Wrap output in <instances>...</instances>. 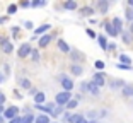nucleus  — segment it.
Masks as SVG:
<instances>
[{
    "mask_svg": "<svg viewBox=\"0 0 133 123\" xmlns=\"http://www.w3.org/2000/svg\"><path fill=\"white\" fill-rule=\"evenodd\" d=\"M51 123H58V121H51Z\"/></svg>",
    "mask_w": 133,
    "mask_h": 123,
    "instance_id": "nucleus-52",
    "label": "nucleus"
},
{
    "mask_svg": "<svg viewBox=\"0 0 133 123\" xmlns=\"http://www.w3.org/2000/svg\"><path fill=\"white\" fill-rule=\"evenodd\" d=\"M118 68H121V70H130V68H131V65H123V63H119V65H118Z\"/></svg>",
    "mask_w": 133,
    "mask_h": 123,
    "instance_id": "nucleus-37",
    "label": "nucleus"
},
{
    "mask_svg": "<svg viewBox=\"0 0 133 123\" xmlns=\"http://www.w3.org/2000/svg\"><path fill=\"white\" fill-rule=\"evenodd\" d=\"M97 41H99V46H101L102 50H106V48H108V38H106V36H99Z\"/></svg>",
    "mask_w": 133,
    "mask_h": 123,
    "instance_id": "nucleus-20",
    "label": "nucleus"
},
{
    "mask_svg": "<svg viewBox=\"0 0 133 123\" xmlns=\"http://www.w3.org/2000/svg\"><path fill=\"white\" fill-rule=\"evenodd\" d=\"M36 92H38V91H36V89H34V87H31V89H29V94H32V96H34V94H36Z\"/></svg>",
    "mask_w": 133,
    "mask_h": 123,
    "instance_id": "nucleus-46",
    "label": "nucleus"
},
{
    "mask_svg": "<svg viewBox=\"0 0 133 123\" xmlns=\"http://www.w3.org/2000/svg\"><path fill=\"white\" fill-rule=\"evenodd\" d=\"M50 28H51L50 24H41V26H39L38 29H34V36H38V34H43V33H46Z\"/></svg>",
    "mask_w": 133,
    "mask_h": 123,
    "instance_id": "nucleus-10",
    "label": "nucleus"
},
{
    "mask_svg": "<svg viewBox=\"0 0 133 123\" xmlns=\"http://www.w3.org/2000/svg\"><path fill=\"white\" fill-rule=\"evenodd\" d=\"M0 92H2V91H0Z\"/></svg>",
    "mask_w": 133,
    "mask_h": 123,
    "instance_id": "nucleus-53",
    "label": "nucleus"
},
{
    "mask_svg": "<svg viewBox=\"0 0 133 123\" xmlns=\"http://www.w3.org/2000/svg\"><path fill=\"white\" fill-rule=\"evenodd\" d=\"M43 5H46L44 0H34V2H31V7H43Z\"/></svg>",
    "mask_w": 133,
    "mask_h": 123,
    "instance_id": "nucleus-23",
    "label": "nucleus"
},
{
    "mask_svg": "<svg viewBox=\"0 0 133 123\" xmlns=\"http://www.w3.org/2000/svg\"><path fill=\"white\" fill-rule=\"evenodd\" d=\"M63 111V108L62 106H58V108H55V109H53V111H51V116H58L60 113Z\"/></svg>",
    "mask_w": 133,
    "mask_h": 123,
    "instance_id": "nucleus-29",
    "label": "nucleus"
},
{
    "mask_svg": "<svg viewBox=\"0 0 133 123\" xmlns=\"http://www.w3.org/2000/svg\"><path fill=\"white\" fill-rule=\"evenodd\" d=\"M92 82H94L96 86H97V87H99V86H104V84H106V77L102 75L101 72H97V74H96V75L92 77Z\"/></svg>",
    "mask_w": 133,
    "mask_h": 123,
    "instance_id": "nucleus-5",
    "label": "nucleus"
},
{
    "mask_svg": "<svg viewBox=\"0 0 133 123\" xmlns=\"http://www.w3.org/2000/svg\"><path fill=\"white\" fill-rule=\"evenodd\" d=\"M7 41H9V38H7V36H0V48L4 46V44L7 43Z\"/></svg>",
    "mask_w": 133,
    "mask_h": 123,
    "instance_id": "nucleus-34",
    "label": "nucleus"
},
{
    "mask_svg": "<svg viewBox=\"0 0 133 123\" xmlns=\"http://www.w3.org/2000/svg\"><path fill=\"white\" fill-rule=\"evenodd\" d=\"M126 19L133 22V10H126Z\"/></svg>",
    "mask_w": 133,
    "mask_h": 123,
    "instance_id": "nucleus-35",
    "label": "nucleus"
},
{
    "mask_svg": "<svg viewBox=\"0 0 133 123\" xmlns=\"http://www.w3.org/2000/svg\"><path fill=\"white\" fill-rule=\"evenodd\" d=\"M21 123H34V115H32V113H28V115L21 116Z\"/></svg>",
    "mask_w": 133,
    "mask_h": 123,
    "instance_id": "nucleus-12",
    "label": "nucleus"
},
{
    "mask_svg": "<svg viewBox=\"0 0 133 123\" xmlns=\"http://www.w3.org/2000/svg\"><path fill=\"white\" fill-rule=\"evenodd\" d=\"M87 34H89L90 38H96V33L92 31V29H87Z\"/></svg>",
    "mask_w": 133,
    "mask_h": 123,
    "instance_id": "nucleus-45",
    "label": "nucleus"
},
{
    "mask_svg": "<svg viewBox=\"0 0 133 123\" xmlns=\"http://www.w3.org/2000/svg\"><path fill=\"white\" fill-rule=\"evenodd\" d=\"M119 60H121L123 65H131V60H130L128 55H121V56H119Z\"/></svg>",
    "mask_w": 133,
    "mask_h": 123,
    "instance_id": "nucleus-21",
    "label": "nucleus"
},
{
    "mask_svg": "<svg viewBox=\"0 0 133 123\" xmlns=\"http://www.w3.org/2000/svg\"><path fill=\"white\" fill-rule=\"evenodd\" d=\"M90 14H92V9L90 7H84L82 9V16H90Z\"/></svg>",
    "mask_w": 133,
    "mask_h": 123,
    "instance_id": "nucleus-31",
    "label": "nucleus"
},
{
    "mask_svg": "<svg viewBox=\"0 0 133 123\" xmlns=\"http://www.w3.org/2000/svg\"><path fill=\"white\" fill-rule=\"evenodd\" d=\"M44 101H46V96H44V92H36L34 94V104H43Z\"/></svg>",
    "mask_w": 133,
    "mask_h": 123,
    "instance_id": "nucleus-8",
    "label": "nucleus"
},
{
    "mask_svg": "<svg viewBox=\"0 0 133 123\" xmlns=\"http://www.w3.org/2000/svg\"><path fill=\"white\" fill-rule=\"evenodd\" d=\"M119 86H123V80H114V84L111 86L113 89H116V87H119Z\"/></svg>",
    "mask_w": 133,
    "mask_h": 123,
    "instance_id": "nucleus-36",
    "label": "nucleus"
},
{
    "mask_svg": "<svg viewBox=\"0 0 133 123\" xmlns=\"http://www.w3.org/2000/svg\"><path fill=\"white\" fill-rule=\"evenodd\" d=\"M77 99H70L68 101V103H66V108H68V109H74V108H77Z\"/></svg>",
    "mask_w": 133,
    "mask_h": 123,
    "instance_id": "nucleus-27",
    "label": "nucleus"
},
{
    "mask_svg": "<svg viewBox=\"0 0 133 123\" xmlns=\"http://www.w3.org/2000/svg\"><path fill=\"white\" fill-rule=\"evenodd\" d=\"M10 33H12V36H14V38H17V36H19V26H14V28L10 29Z\"/></svg>",
    "mask_w": 133,
    "mask_h": 123,
    "instance_id": "nucleus-30",
    "label": "nucleus"
},
{
    "mask_svg": "<svg viewBox=\"0 0 133 123\" xmlns=\"http://www.w3.org/2000/svg\"><path fill=\"white\" fill-rule=\"evenodd\" d=\"M78 123H89V121H87V120H84V118H82V120H80V121H78Z\"/></svg>",
    "mask_w": 133,
    "mask_h": 123,
    "instance_id": "nucleus-48",
    "label": "nucleus"
},
{
    "mask_svg": "<svg viewBox=\"0 0 133 123\" xmlns=\"http://www.w3.org/2000/svg\"><path fill=\"white\" fill-rule=\"evenodd\" d=\"M2 74H4L5 77L10 75V65H9V63H4V70H2Z\"/></svg>",
    "mask_w": 133,
    "mask_h": 123,
    "instance_id": "nucleus-26",
    "label": "nucleus"
},
{
    "mask_svg": "<svg viewBox=\"0 0 133 123\" xmlns=\"http://www.w3.org/2000/svg\"><path fill=\"white\" fill-rule=\"evenodd\" d=\"M128 4H130V5H131V7H133V0H128Z\"/></svg>",
    "mask_w": 133,
    "mask_h": 123,
    "instance_id": "nucleus-50",
    "label": "nucleus"
},
{
    "mask_svg": "<svg viewBox=\"0 0 133 123\" xmlns=\"http://www.w3.org/2000/svg\"><path fill=\"white\" fill-rule=\"evenodd\" d=\"M58 50H62L63 53H68V51H70V48H68V44H66L63 40H60V41H58Z\"/></svg>",
    "mask_w": 133,
    "mask_h": 123,
    "instance_id": "nucleus-15",
    "label": "nucleus"
},
{
    "mask_svg": "<svg viewBox=\"0 0 133 123\" xmlns=\"http://www.w3.org/2000/svg\"><path fill=\"white\" fill-rule=\"evenodd\" d=\"M5 80H7V77H5L4 74H2V70H0V84H4Z\"/></svg>",
    "mask_w": 133,
    "mask_h": 123,
    "instance_id": "nucleus-42",
    "label": "nucleus"
},
{
    "mask_svg": "<svg viewBox=\"0 0 133 123\" xmlns=\"http://www.w3.org/2000/svg\"><path fill=\"white\" fill-rule=\"evenodd\" d=\"M4 120H12V118H16V116H19V108L17 106H9L5 108V111H4Z\"/></svg>",
    "mask_w": 133,
    "mask_h": 123,
    "instance_id": "nucleus-3",
    "label": "nucleus"
},
{
    "mask_svg": "<svg viewBox=\"0 0 133 123\" xmlns=\"http://www.w3.org/2000/svg\"><path fill=\"white\" fill-rule=\"evenodd\" d=\"M72 99V92H66V91H62V92H58V94H56V98H55V101H56V104H58V106H65L66 103H68V101Z\"/></svg>",
    "mask_w": 133,
    "mask_h": 123,
    "instance_id": "nucleus-1",
    "label": "nucleus"
},
{
    "mask_svg": "<svg viewBox=\"0 0 133 123\" xmlns=\"http://www.w3.org/2000/svg\"><path fill=\"white\" fill-rule=\"evenodd\" d=\"M63 7L65 9H68V10H74V9H77V4H75V2H65V5H63Z\"/></svg>",
    "mask_w": 133,
    "mask_h": 123,
    "instance_id": "nucleus-22",
    "label": "nucleus"
},
{
    "mask_svg": "<svg viewBox=\"0 0 133 123\" xmlns=\"http://www.w3.org/2000/svg\"><path fill=\"white\" fill-rule=\"evenodd\" d=\"M72 58H74V60H82V56H80V55H78V53H72Z\"/></svg>",
    "mask_w": 133,
    "mask_h": 123,
    "instance_id": "nucleus-41",
    "label": "nucleus"
},
{
    "mask_svg": "<svg viewBox=\"0 0 133 123\" xmlns=\"http://www.w3.org/2000/svg\"><path fill=\"white\" fill-rule=\"evenodd\" d=\"M14 98H16V99H22V96H21L19 91H14Z\"/></svg>",
    "mask_w": 133,
    "mask_h": 123,
    "instance_id": "nucleus-43",
    "label": "nucleus"
},
{
    "mask_svg": "<svg viewBox=\"0 0 133 123\" xmlns=\"http://www.w3.org/2000/svg\"><path fill=\"white\" fill-rule=\"evenodd\" d=\"M50 41H51V36L50 34H43L41 38H39V46H41V48H46L48 44H50Z\"/></svg>",
    "mask_w": 133,
    "mask_h": 123,
    "instance_id": "nucleus-7",
    "label": "nucleus"
},
{
    "mask_svg": "<svg viewBox=\"0 0 133 123\" xmlns=\"http://www.w3.org/2000/svg\"><path fill=\"white\" fill-rule=\"evenodd\" d=\"M7 21H9V17H7V16H2V17H0V24H5Z\"/></svg>",
    "mask_w": 133,
    "mask_h": 123,
    "instance_id": "nucleus-44",
    "label": "nucleus"
},
{
    "mask_svg": "<svg viewBox=\"0 0 133 123\" xmlns=\"http://www.w3.org/2000/svg\"><path fill=\"white\" fill-rule=\"evenodd\" d=\"M9 123H21V116H16V118L9 120Z\"/></svg>",
    "mask_w": 133,
    "mask_h": 123,
    "instance_id": "nucleus-39",
    "label": "nucleus"
},
{
    "mask_svg": "<svg viewBox=\"0 0 133 123\" xmlns=\"http://www.w3.org/2000/svg\"><path fill=\"white\" fill-rule=\"evenodd\" d=\"M104 28H106V33L109 36H118V33H116V29L111 26V24H104Z\"/></svg>",
    "mask_w": 133,
    "mask_h": 123,
    "instance_id": "nucleus-19",
    "label": "nucleus"
},
{
    "mask_svg": "<svg viewBox=\"0 0 133 123\" xmlns=\"http://www.w3.org/2000/svg\"><path fill=\"white\" fill-rule=\"evenodd\" d=\"M17 9H19V5H17V4H10V5L7 7V17L14 16V14L17 12Z\"/></svg>",
    "mask_w": 133,
    "mask_h": 123,
    "instance_id": "nucleus-14",
    "label": "nucleus"
},
{
    "mask_svg": "<svg viewBox=\"0 0 133 123\" xmlns=\"http://www.w3.org/2000/svg\"><path fill=\"white\" fill-rule=\"evenodd\" d=\"M70 72L74 74V75H82V67L80 65H72V68H70Z\"/></svg>",
    "mask_w": 133,
    "mask_h": 123,
    "instance_id": "nucleus-16",
    "label": "nucleus"
},
{
    "mask_svg": "<svg viewBox=\"0 0 133 123\" xmlns=\"http://www.w3.org/2000/svg\"><path fill=\"white\" fill-rule=\"evenodd\" d=\"M97 7L101 9V12L104 14V12L108 10V2H99V4H97Z\"/></svg>",
    "mask_w": 133,
    "mask_h": 123,
    "instance_id": "nucleus-28",
    "label": "nucleus"
},
{
    "mask_svg": "<svg viewBox=\"0 0 133 123\" xmlns=\"http://www.w3.org/2000/svg\"><path fill=\"white\" fill-rule=\"evenodd\" d=\"M94 65H96V68H97V70H102V68H104V62H101V60H97Z\"/></svg>",
    "mask_w": 133,
    "mask_h": 123,
    "instance_id": "nucleus-32",
    "label": "nucleus"
},
{
    "mask_svg": "<svg viewBox=\"0 0 133 123\" xmlns=\"http://www.w3.org/2000/svg\"><path fill=\"white\" fill-rule=\"evenodd\" d=\"M131 33H133V22H131Z\"/></svg>",
    "mask_w": 133,
    "mask_h": 123,
    "instance_id": "nucleus-51",
    "label": "nucleus"
},
{
    "mask_svg": "<svg viewBox=\"0 0 133 123\" xmlns=\"http://www.w3.org/2000/svg\"><path fill=\"white\" fill-rule=\"evenodd\" d=\"M114 29H116V33H119V29H121V19L119 17H114L113 19V24H111Z\"/></svg>",
    "mask_w": 133,
    "mask_h": 123,
    "instance_id": "nucleus-18",
    "label": "nucleus"
},
{
    "mask_svg": "<svg viewBox=\"0 0 133 123\" xmlns=\"http://www.w3.org/2000/svg\"><path fill=\"white\" fill-rule=\"evenodd\" d=\"M0 50H2V51H4L5 55H10V53L14 51V44H12V41H7V43H5L4 46L0 48Z\"/></svg>",
    "mask_w": 133,
    "mask_h": 123,
    "instance_id": "nucleus-9",
    "label": "nucleus"
},
{
    "mask_svg": "<svg viewBox=\"0 0 133 123\" xmlns=\"http://www.w3.org/2000/svg\"><path fill=\"white\" fill-rule=\"evenodd\" d=\"M19 86L22 89H28V91H29V89H31V80H29V79H24V77H22V79H19Z\"/></svg>",
    "mask_w": 133,
    "mask_h": 123,
    "instance_id": "nucleus-13",
    "label": "nucleus"
},
{
    "mask_svg": "<svg viewBox=\"0 0 133 123\" xmlns=\"http://www.w3.org/2000/svg\"><path fill=\"white\" fill-rule=\"evenodd\" d=\"M121 38H123V41H125L126 44H130V43H131V34H128V33H123V34H121Z\"/></svg>",
    "mask_w": 133,
    "mask_h": 123,
    "instance_id": "nucleus-25",
    "label": "nucleus"
},
{
    "mask_svg": "<svg viewBox=\"0 0 133 123\" xmlns=\"http://www.w3.org/2000/svg\"><path fill=\"white\" fill-rule=\"evenodd\" d=\"M21 7H24V9H28V7H31V2H26V0H24V2H21Z\"/></svg>",
    "mask_w": 133,
    "mask_h": 123,
    "instance_id": "nucleus-38",
    "label": "nucleus"
},
{
    "mask_svg": "<svg viewBox=\"0 0 133 123\" xmlns=\"http://www.w3.org/2000/svg\"><path fill=\"white\" fill-rule=\"evenodd\" d=\"M34 123H51V120L48 115H39L34 118Z\"/></svg>",
    "mask_w": 133,
    "mask_h": 123,
    "instance_id": "nucleus-11",
    "label": "nucleus"
},
{
    "mask_svg": "<svg viewBox=\"0 0 133 123\" xmlns=\"http://www.w3.org/2000/svg\"><path fill=\"white\" fill-rule=\"evenodd\" d=\"M24 26H26V29H32V22H31V21H26Z\"/></svg>",
    "mask_w": 133,
    "mask_h": 123,
    "instance_id": "nucleus-40",
    "label": "nucleus"
},
{
    "mask_svg": "<svg viewBox=\"0 0 133 123\" xmlns=\"http://www.w3.org/2000/svg\"><path fill=\"white\" fill-rule=\"evenodd\" d=\"M85 89H87V91H89L92 96H99V87L96 86L94 82H89V84L85 86Z\"/></svg>",
    "mask_w": 133,
    "mask_h": 123,
    "instance_id": "nucleus-6",
    "label": "nucleus"
},
{
    "mask_svg": "<svg viewBox=\"0 0 133 123\" xmlns=\"http://www.w3.org/2000/svg\"><path fill=\"white\" fill-rule=\"evenodd\" d=\"M31 51H32L31 44L29 43H22L19 46V50H17V56H19V58H26V56L31 55Z\"/></svg>",
    "mask_w": 133,
    "mask_h": 123,
    "instance_id": "nucleus-2",
    "label": "nucleus"
},
{
    "mask_svg": "<svg viewBox=\"0 0 133 123\" xmlns=\"http://www.w3.org/2000/svg\"><path fill=\"white\" fill-rule=\"evenodd\" d=\"M5 99H7V96H5L4 92H0V106H4V104H5Z\"/></svg>",
    "mask_w": 133,
    "mask_h": 123,
    "instance_id": "nucleus-33",
    "label": "nucleus"
},
{
    "mask_svg": "<svg viewBox=\"0 0 133 123\" xmlns=\"http://www.w3.org/2000/svg\"><path fill=\"white\" fill-rule=\"evenodd\" d=\"M4 111H5V106H0V116L4 115Z\"/></svg>",
    "mask_w": 133,
    "mask_h": 123,
    "instance_id": "nucleus-47",
    "label": "nucleus"
},
{
    "mask_svg": "<svg viewBox=\"0 0 133 123\" xmlns=\"http://www.w3.org/2000/svg\"><path fill=\"white\" fill-rule=\"evenodd\" d=\"M31 58H32V62H39V58H41V56H39V51H38V50H32V51H31Z\"/></svg>",
    "mask_w": 133,
    "mask_h": 123,
    "instance_id": "nucleus-24",
    "label": "nucleus"
},
{
    "mask_svg": "<svg viewBox=\"0 0 133 123\" xmlns=\"http://www.w3.org/2000/svg\"><path fill=\"white\" fill-rule=\"evenodd\" d=\"M0 123H5V120H4V116H0Z\"/></svg>",
    "mask_w": 133,
    "mask_h": 123,
    "instance_id": "nucleus-49",
    "label": "nucleus"
},
{
    "mask_svg": "<svg viewBox=\"0 0 133 123\" xmlns=\"http://www.w3.org/2000/svg\"><path fill=\"white\" fill-rule=\"evenodd\" d=\"M123 96H126V98L133 96V86H123Z\"/></svg>",
    "mask_w": 133,
    "mask_h": 123,
    "instance_id": "nucleus-17",
    "label": "nucleus"
},
{
    "mask_svg": "<svg viewBox=\"0 0 133 123\" xmlns=\"http://www.w3.org/2000/svg\"><path fill=\"white\" fill-rule=\"evenodd\" d=\"M60 84H62V87L65 89L66 92H70L72 89H74V82H72V79H68L66 75H60Z\"/></svg>",
    "mask_w": 133,
    "mask_h": 123,
    "instance_id": "nucleus-4",
    "label": "nucleus"
}]
</instances>
